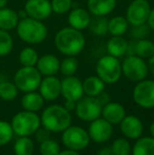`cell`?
Here are the masks:
<instances>
[{"label":"cell","mask_w":154,"mask_h":155,"mask_svg":"<svg viewBox=\"0 0 154 155\" xmlns=\"http://www.w3.org/2000/svg\"><path fill=\"white\" fill-rule=\"evenodd\" d=\"M101 111H103V104L99 102L97 97H90L84 95L76 102L74 112L77 118H79L80 120L91 123L101 116Z\"/></svg>","instance_id":"9c48e42d"},{"label":"cell","mask_w":154,"mask_h":155,"mask_svg":"<svg viewBox=\"0 0 154 155\" xmlns=\"http://www.w3.org/2000/svg\"><path fill=\"white\" fill-rule=\"evenodd\" d=\"M84 94L90 97H97L105 91L106 84L97 75H92L87 77L82 81Z\"/></svg>","instance_id":"603a6c76"},{"label":"cell","mask_w":154,"mask_h":155,"mask_svg":"<svg viewBox=\"0 0 154 155\" xmlns=\"http://www.w3.org/2000/svg\"><path fill=\"white\" fill-rule=\"evenodd\" d=\"M128 43L129 41L123 36H111V38L108 40L106 49L109 55L121 58L127 55Z\"/></svg>","instance_id":"7402d4cb"},{"label":"cell","mask_w":154,"mask_h":155,"mask_svg":"<svg viewBox=\"0 0 154 155\" xmlns=\"http://www.w3.org/2000/svg\"><path fill=\"white\" fill-rule=\"evenodd\" d=\"M42 75L36 67H21L14 75V84L20 92L28 93L37 91L40 86Z\"/></svg>","instance_id":"52a82bcc"},{"label":"cell","mask_w":154,"mask_h":155,"mask_svg":"<svg viewBox=\"0 0 154 155\" xmlns=\"http://www.w3.org/2000/svg\"><path fill=\"white\" fill-rule=\"evenodd\" d=\"M149 131H150V136L154 137V121L151 123L150 128H149Z\"/></svg>","instance_id":"7dc6e473"},{"label":"cell","mask_w":154,"mask_h":155,"mask_svg":"<svg viewBox=\"0 0 154 155\" xmlns=\"http://www.w3.org/2000/svg\"><path fill=\"white\" fill-rule=\"evenodd\" d=\"M38 90L45 101H54L61 96V79L56 75L42 77Z\"/></svg>","instance_id":"5bb4252c"},{"label":"cell","mask_w":154,"mask_h":155,"mask_svg":"<svg viewBox=\"0 0 154 155\" xmlns=\"http://www.w3.org/2000/svg\"><path fill=\"white\" fill-rule=\"evenodd\" d=\"M78 68H79V62L76 56H66V58L60 61L59 72L64 77H68L75 75L78 71Z\"/></svg>","instance_id":"1f68e13d"},{"label":"cell","mask_w":154,"mask_h":155,"mask_svg":"<svg viewBox=\"0 0 154 155\" xmlns=\"http://www.w3.org/2000/svg\"><path fill=\"white\" fill-rule=\"evenodd\" d=\"M12 124L5 120H0V147L5 146L12 140L14 136Z\"/></svg>","instance_id":"d590c367"},{"label":"cell","mask_w":154,"mask_h":155,"mask_svg":"<svg viewBox=\"0 0 154 155\" xmlns=\"http://www.w3.org/2000/svg\"><path fill=\"white\" fill-rule=\"evenodd\" d=\"M54 45L62 55L77 56L86 48V37L79 30L66 27L56 33Z\"/></svg>","instance_id":"6da1fadb"},{"label":"cell","mask_w":154,"mask_h":155,"mask_svg":"<svg viewBox=\"0 0 154 155\" xmlns=\"http://www.w3.org/2000/svg\"><path fill=\"white\" fill-rule=\"evenodd\" d=\"M87 131L91 141L96 143H105L113 136V124L100 116L91 121Z\"/></svg>","instance_id":"7c38bea8"},{"label":"cell","mask_w":154,"mask_h":155,"mask_svg":"<svg viewBox=\"0 0 154 155\" xmlns=\"http://www.w3.org/2000/svg\"><path fill=\"white\" fill-rule=\"evenodd\" d=\"M150 32H151V30H150V28H149V25H147V23H144V25L132 27L131 30H130V35H131L132 39L139 40V39L148 38Z\"/></svg>","instance_id":"74e56055"},{"label":"cell","mask_w":154,"mask_h":155,"mask_svg":"<svg viewBox=\"0 0 154 155\" xmlns=\"http://www.w3.org/2000/svg\"><path fill=\"white\" fill-rule=\"evenodd\" d=\"M41 127L51 133H61L72 124V115L61 104H51L40 115Z\"/></svg>","instance_id":"7a4b0ae2"},{"label":"cell","mask_w":154,"mask_h":155,"mask_svg":"<svg viewBox=\"0 0 154 155\" xmlns=\"http://www.w3.org/2000/svg\"><path fill=\"white\" fill-rule=\"evenodd\" d=\"M108 22L109 19L105 16H93L89 25V29L95 36H105L108 34Z\"/></svg>","instance_id":"f546056e"},{"label":"cell","mask_w":154,"mask_h":155,"mask_svg":"<svg viewBox=\"0 0 154 155\" xmlns=\"http://www.w3.org/2000/svg\"><path fill=\"white\" fill-rule=\"evenodd\" d=\"M35 145L30 136H19L14 143L15 155H33Z\"/></svg>","instance_id":"83f0119b"},{"label":"cell","mask_w":154,"mask_h":155,"mask_svg":"<svg viewBox=\"0 0 154 155\" xmlns=\"http://www.w3.org/2000/svg\"><path fill=\"white\" fill-rule=\"evenodd\" d=\"M117 0H88L87 10L92 16H105L110 15L116 8Z\"/></svg>","instance_id":"ffe728a7"},{"label":"cell","mask_w":154,"mask_h":155,"mask_svg":"<svg viewBox=\"0 0 154 155\" xmlns=\"http://www.w3.org/2000/svg\"><path fill=\"white\" fill-rule=\"evenodd\" d=\"M123 75L133 82H138L147 78L149 69L147 61L136 55L126 56L121 62Z\"/></svg>","instance_id":"ba28073f"},{"label":"cell","mask_w":154,"mask_h":155,"mask_svg":"<svg viewBox=\"0 0 154 155\" xmlns=\"http://www.w3.org/2000/svg\"><path fill=\"white\" fill-rule=\"evenodd\" d=\"M17 36L28 45H39L48 37V28L43 21L27 18L20 19L16 28Z\"/></svg>","instance_id":"3957f363"},{"label":"cell","mask_w":154,"mask_h":155,"mask_svg":"<svg viewBox=\"0 0 154 155\" xmlns=\"http://www.w3.org/2000/svg\"><path fill=\"white\" fill-rule=\"evenodd\" d=\"M14 49V39L11 33L0 30V57L10 55Z\"/></svg>","instance_id":"d6a6232c"},{"label":"cell","mask_w":154,"mask_h":155,"mask_svg":"<svg viewBox=\"0 0 154 155\" xmlns=\"http://www.w3.org/2000/svg\"><path fill=\"white\" fill-rule=\"evenodd\" d=\"M23 10L28 17L44 21L52 15L51 0H27Z\"/></svg>","instance_id":"4fadbf2b"},{"label":"cell","mask_w":154,"mask_h":155,"mask_svg":"<svg viewBox=\"0 0 154 155\" xmlns=\"http://www.w3.org/2000/svg\"><path fill=\"white\" fill-rule=\"evenodd\" d=\"M61 96L66 100L78 101L84 96L82 81L75 75L64 77L61 80Z\"/></svg>","instance_id":"2e32d148"},{"label":"cell","mask_w":154,"mask_h":155,"mask_svg":"<svg viewBox=\"0 0 154 155\" xmlns=\"http://www.w3.org/2000/svg\"><path fill=\"white\" fill-rule=\"evenodd\" d=\"M19 20L20 19H19L18 13L13 8L8 6L0 8V30L8 32L12 30H16Z\"/></svg>","instance_id":"cb8c5ba5"},{"label":"cell","mask_w":154,"mask_h":155,"mask_svg":"<svg viewBox=\"0 0 154 155\" xmlns=\"http://www.w3.org/2000/svg\"><path fill=\"white\" fill-rule=\"evenodd\" d=\"M119 128L123 136L131 140L138 139L144 133V124L142 119L135 115H126L119 124Z\"/></svg>","instance_id":"9a60e30c"},{"label":"cell","mask_w":154,"mask_h":155,"mask_svg":"<svg viewBox=\"0 0 154 155\" xmlns=\"http://www.w3.org/2000/svg\"><path fill=\"white\" fill-rule=\"evenodd\" d=\"M36 68L39 71V73L42 75V77L45 76H54L57 73H59L60 68V60L57 56L53 54H45L39 57Z\"/></svg>","instance_id":"d6986e66"},{"label":"cell","mask_w":154,"mask_h":155,"mask_svg":"<svg viewBox=\"0 0 154 155\" xmlns=\"http://www.w3.org/2000/svg\"><path fill=\"white\" fill-rule=\"evenodd\" d=\"M95 71H96V75L106 84H116L123 76L121 61L119 60V58H116L109 54L101 56L97 60Z\"/></svg>","instance_id":"277c9868"},{"label":"cell","mask_w":154,"mask_h":155,"mask_svg":"<svg viewBox=\"0 0 154 155\" xmlns=\"http://www.w3.org/2000/svg\"><path fill=\"white\" fill-rule=\"evenodd\" d=\"M147 64H148L149 73H151L154 76V54L148 59V62H147Z\"/></svg>","instance_id":"ee69618b"},{"label":"cell","mask_w":154,"mask_h":155,"mask_svg":"<svg viewBox=\"0 0 154 155\" xmlns=\"http://www.w3.org/2000/svg\"><path fill=\"white\" fill-rule=\"evenodd\" d=\"M19 90L14 81H0V98L4 101H13L18 96Z\"/></svg>","instance_id":"4dcf8cb0"},{"label":"cell","mask_w":154,"mask_h":155,"mask_svg":"<svg viewBox=\"0 0 154 155\" xmlns=\"http://www.w3.org/2000/svg\"><path fill=\"white\" fill-rule=\"evenodd\" d=\"M129 22L125 16H114L108 22V34L111 36H123L129 31Z\"/></svg>","instance_id":"484cf974"},{"label":"cell","mask_w":154,"mask_h":155,"mask_svg":"<svg viewBox=\"0 0 154 155\" xmlns=\"http://www.w3.org/2000/svg\"><path fill=\"white\" fill-rule=\"evenodd\" d=\"M132 98L138 107L147 110L154 109V80L144 79L136 82Z\"/></svg>","instance_id":"30bf717a"},{"label":"cell","mask_w":154,"mask_h":155,"mask_svg":"<svg viewBox=\"0 0 154 155\" xmlns=\"http://www.w3.org/2000/svg\"><path fill=\"white\" fill-rule=\"evenodd\" d=\"M147 25H149V28H150L151 31L154 32V8H151V12H150V15H149Z\"/></svg>","instance_id":"b9f144b4"},{"label":"cell","mask_w":154,"mask_h":155,"mask_svg":"<svg viewBox=\"0 0 154 155\" xmlns=\"http://www.w3.org/2000/svg\"><path fill=\"white\" fill-rule=\"evenodd\" d=\"M58 155H80V154L78 151H74V150H70V149H64V150H61Z\"/></svg>","instance_id":"f6af8a7d"},{"label":"cell","mask_w":154,"mask_h":155,"mask_svg":"<svg viewBox=\"0 0 154 155\" xmlns=\"http://www.w3.org/2000/svg\"><path fill=\"white\" fill-rule=\"evenodd\" d=\"M97 99L99 100V102H100V104H103V107L106 104H108V102L110 101V96H109V94L106 93L105 91H103L100 95L97 96Z\"/></svg>","instance_id":"ab89813d"},{"label":"cell","mask_w":154,"mask_h":155,"mask_svg":"<svg viewBox=\"0 0 154 155\" xmlns=\"http://www.w3.org/2000/svg\"><path fill=\"white\" fill-rule=\"evenodd\" d=\"M91 18H92V15L86 8H72L68 15L69 27L79 30V31H84L89 28Z\"/></svg>","instance_id":"e0dca14e"},{"label":"cell","mask_w":154,"mask_h":155,"mask_svg":"<svg viewBox=\"0 0 154 155\" xmlns=\"http://www.w3.org/2000/svg\"><path fill=\"white\" fill-rule=\"evenodd\" d=\"M50 131H48L47 129H44V128H39L38 130H37V132L35 133V135H36V139L39 141V143H41V141H43V140H45V139H48V138H50Z\"/></svg>","instance_id":"f35d334b"},{"label":"cell","mask_w":154,"mask_h":155,"mask_svg":"<svg viewBox=\"0 0 154 155\" xmlns=\"http://www.w3.org/2000/svg\"><path fill=\"white\" fill-rule=\"evenodd\" d=\"M96 155H114L111 147H103L100 150H98Z\"/></svg>","instance_id":"7bdbcfd3"},{"label":"cell","mask_w":154,"mask_h":155,"mask_svg":"<svg viewBox=\"0 0 154 155\" xmlns=\"http://www.w3.org/2000/svg\"><path fill=\"white\" fill-rule=\"evenodd\" d=\"M61 143L66 149L82 151L90 145L91 139L88 131L79 126H72L61 132Z\"/></svg>","instance_id":"8992f818"},{"label":"cell","mask_w":154,"mask_h":155,"mask_svg":"<svg viewBox=\"0 0 154 155\" xmlns=\"http://www.w3.org/2000/svg\"><path fill=\"white\" fill-rule=\"evenodd\" d=\"M76 102L77 101H73V100H66V102H64V107L68 111L72 112V111H74L75 108H76Z\"/></svg>","instance_id":"60d3db41"},{"label":"cell","mask_w":154,"mask_h":155,"mask_svg":"<svg viewBox=\"0 0 154 155\" xmlns=\"http://www.w3.org/2000/svg\"><path fill=\"white\" fill-rule=\"evenodd\" d=\"M39 55L34 48L25 47L19 52L18 60L21 67H36Z\"/></svg>","instance_id":"f1b7e54d"},{"label":"cell","mask_w":154,"mask_h":155,"mask_svg":"<svg viewBox=\"0 0 154 155\" xmlns=\"http://www.w3.org/2000/svg\"><path fill=\"white\" fill-rule=\"evenodd\" d=\"M52 12L57 15L69 13L73 8V0H51Z\"/></svg>","instance_id":"8d00e7d4"},{"label":"cell","mask_w":154,"mask_h":155,"mask_svg":"<svg viewBox=\"0 0 154 155\" xmlns=\"http://www.w3.org/2000/svg\"><path fill=\"white\" fill-rule=\"evenodd\" d=\"M8 0H0V8H3L5 6H8Z\"/></svg>","instance_id":"bcb514c9"},{"label":"cell","mask_w":154,"mask_h":155,"mask_svg":"<svg viewBox=\"0 0 154 155\" xmlns=\"http://www.w3.org/2000/svg\"><path fill=\"white\" fill-rule=\"evenodd\" d=\"M126 115H127V112H126L125 107L116 101H109L103 107V111H101V117L113 126L120 124V121L125 118Z\"/></svg>","instance_id":"ac0fdd59"},{"label":"cell","mask_w":154,"mask_h":155,"mask_svg":"<svg viewBox=\"0 0 154 155\" xmlns=\"http://www.w3.org/2000/svg\"><path fill=\"white\" fill-rule=\"evenodd\" d=\"M45 100L41 96V94L37 91L25 93V95L21 97L20 104L23 110L30 111V112H36L40 111L44 106Z\"/></svg>","instance_id":"44dd1931"},{"label":"cell","mask_w":154,"mask_h":155,"mask_svg":"<svg viewBox=\"0 0 154 155\" xmlns=\"http://www.w3.org/2000/svg\"><path fill=\"white\" fill-rule=\"evenodd\" d=\"M14 134L17 136H32L41 127L40 116L36 112L30 111H20L11 121Z\"/></svg>","instance_id":"5b68a950"},{"label":"cell","mask_w":154,"mask_h":155,"mask_svg":"<svg viewBox=\"0 0 154 155\" xmlns=\"http://www.w3.org/2000/svg\"><path fill=\"white\" fill-rule=\"evenodd\" d=\"M154 54V42L148 38L135 41L134 55L147 60Z\"/></svg>","instance_id":"4316f807"},{"label":"cell","mask_w":154,"mask_h":155,"mask_svg":"<svg viewBox=\"0 0 154 155\" xmlns=\"http://www.w3.org/2000/svg\"><path fill=\"white\" fill-rule=\"evenodd\" d=\"M61 151V147L58 141L51 137L39 143V153L40 155H58Z\"/></svg>","instance_id":"836d02e7"},{"label":"cell","mask_w":154,"mask_h":155,"mask_svg":"<svg viewBox=\"0 0 154 155\" xmlns=\"http://www.w3.org/2000/svg\"><path fill=\"white\" fill-rule=\"evenodd\" d=\"M131 155H154V137L142 136L136 139Z\"/></svg>","instance_id":"d4e9b609"},{"label":"cell","mask_w":154,"mask_h":155,"mask_svg":"<svg viewBox=\"0 0 154 155\" xmlns=\"http://www.w3.org/2000/svg\"><path fill=\"white\" fill-rule=\"evenodd\" d=\"M151 5L148 0H132L126 11V19L131 27L147 23L151 12Z\"/></svg>","instance_id":"8fae6325"},{"label":"cell","mask_w":154,"mask_h":155,"mask_svg":"<svg viewBox=\"0 0 154 155\" xmlns=\"http://www.w3.org/2000/svg\"><path fill=\"white\" fill-rule=\"evenodd\" d=\"M111 149L114 155H131L132 145L128 138L120 137L113 141V143L111 145Z\"/></svg>","instance_id":"e575fe53"}]
</instances>
